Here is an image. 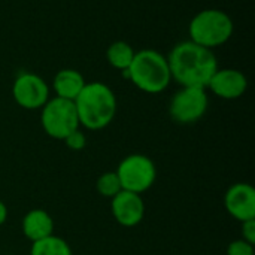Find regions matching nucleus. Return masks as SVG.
Segmentation results:
<instances>
[{
    "label": "nucleus",
    "instance_id": "f257e3e1",
    "mask_svg": "<svg viewBox=\"0 0 255 255\" xmlns=\"http://www.w3.org/2000/svg\"><path fill=\"white\" fill-rule=\"evenodd\" d=\"M170 76L181 87L208 88V84L218 69L212 49L191 40L176 43L167 55Z\"/></svg>",
    "mask_w": 255,
    "mask_h": 255
},
{
    "label": "nucleus",
    "instance_id": "f03ea898",
    "mask_svg": "<svg viewBox=\"0 0 255 255\" xmlns=\"http://www.w3.org/2000/svg\"><path fill=\"white\" fill-rule=\"evenodd\" d=\"M75 108L79 126L88 130H102L108 127L117 114V97L103 82H87L84 90L75 99Z\"/></svg>",
    "mask_w": 255,
    "mask_h": 255
},
{
    "label": "nucleus",
    "instance_id": "7ed1b4c3",
    "mask_svg": "<svg viewBox=\"0 0 255 255\" xmlns=\"http://www.w3.org/2000/svg\"><path fill=\"white\" fill-rule=\"evenodd\" d=\"M123 76H126L136 88L148 94L164 91L172 81L167 57L155 49L134 52L133 61L128 69L123 72Z\"/></svg>",
    "mask_w": 255,
    "mask_h": 255
},
{
    "label": "nucleus",
    "instance_id": "20e7f679",
    "mask_svg": "<svg viewBox=\"0 0 255 255\" xmlns=\"http://www.w3.org/2000/svg\"><path fill=\"white\" fill-rule=\"evenodd\" d=\"M235 30L232 16L220 9H203L193 16L188 25L190 40L208 49L229 42Z\"/></svg>",
    "mask_w": 255,
    "mask_h": 255
},
{
    "label": "nucleus",
    "instance_id": "39448f33",
    "mask_svg": "<svg viewBox=\"0 0 255 255\" xmlns=\"http://www.w3.org/2000/svg\"><path fill=\"white\" fill-rule=\"evenodd\" d=\"M40 124L49 137L64 140L67 134L79 128V118L75 102L60 97L49 99L42 108Z\"/></svg>",
    "mask_w": 255,
    "mask_h": 255
},
{
    "label": "nucleus",
    "instance_id": "423d86ee",
    "mask_svg": "<svg viewBox=\"0 0 255 255\" xmlns=\"http://www.w3.org/2000/svg\"><path fill=\"white\" fill-rule=\"evenodd\" d=\"M115 172L123 190L136 194L148 191L157 178V167L154 161L143 154H131L123 158Z\"/></svg>",
    "mask_w": 255,
    "mask_h": 255
},
{
    "label": "nucleus",
    "instance_id": "0eeeda50",
    "mask_svg": "<svg viewBox=\"0 0 255 255\" xmlns=\"http://www.w3.org/2000/svg\"><path fill=\"white\" fill-rule=\"evenodd\" d=\"M209 99L206 88L182 87L170 100L169 114L179 124H193L199 121L208 111Z\"/></svg>",
    "mask_w": 255,
    "mask_h": 255
},
{
    "label": "nucleus",
    "instance_id": "6e6552de",
    "mask_svg": "<svg viewBox=\"0 0 255 255\" xmlns=\"http://www.w3.org/2000/svg\"><path fill=\"white\" fill-rule=\"evenodd\" d=\"M12 97L22 109H42L43 105L49 100V87L39 75L24 72L13 81Z\"/></svg>",
    "mask_w": 255,
    "mask_h": 255
},
{
    "label": "nucleus",
    "instance_id": "1a4fd4ad",
    "mask_svg": "<svg viewBox=\"0 0 255 255\" xmlns=\"http://www.w3.org/2000/svg\"><path fill=\"white\" fill-rule=\"evenodd\" d=\"M111 211L120 226L134 227L145 217V202L140 194L123 190L111 199Z\"/></svg>",
    "mask_w": 255,
    "mask_h": 255
},
{
    "label": "nucleus",
    "instance_id": "9d476101",
    "mask_svg": "<svg viewBox=\"0 0 255 255\" xmlns=\"http://www.w3.org/2000/svg\"><path fill=\"white\" fill-rule=\"evenodd\" d=\"M226 211L239 223L255 218V190L251 184L238 182L232 185L224 197Z\"/></svg>",
    "mask_w": 255,
    "mask_h": 255
},
{
    "label": "nucleus",
    "instance_id": "9b49d317",
    "mask_svg": "<svg viewBox=\"0 0 255 255\" xmlns=\"http://www.w3.org/2000/svg\"><path fill=\"white\" fill-rule=\"evenodd\" d=\"M247 88L248 79L238 69L218 67L208 84V90H211L215 96L226 100H235L242 97L247 93Z\"/></svg>",
    "mask_w": 255,
    "mask_h": 255
},
{
    "label": "nucleus",
    "instance_id": "f8f14e48",
    "mask_svg": "<svg viewBox=\"0 0 255 255\" xmlns=\"http://www.w3.org/2000/svg\"><path fill=\"white\" fill-rule=\"evenodd\" d=\"M22 235L33 244L54 235V220L43 209H31L22 218Z\"/></svg>",
    "mask_w": 255,
    "mask_h": 255
},
{
    "label": "nucleus",
    "instance_id": "ddd939ff",
    "mask_svg": "<svg viewBox=\"0 0 255 255\" xmlns=\"http://www.w3.org/2000/svg\"><path fill=\"white\" fill-rule=\"evenodd\" d=\"M85 84L87 82L82 73H79L75 69H63L57 72V75L54 76L52 90L55 93V97L75 102V99L84 90Z\"/></svg>",
    "mask_w": 255,
    "mask_h": 255
},
{
    "label": "nucleus",
    "instance_id": "4468645a",
    "mask_svg": "<svg viewBox=\"0 0 255 255\" xmlns=\"http://www.w3.org/2000/svg\"><path fill=\"white\" fill-rule=\"evenodd\" d=\"M134 52L136 51L133 49V46L130 43H127L124 40H117L109 45V48L106 51V60L112 67L124 72L131 64Z\"/></svg>",
    "mask_w": 255,
    "mask_h": 255
},
{
    "label": "nucleus",
    "instance_id": "2eb2a0df",
    "mask_svg": "<svg viewBox=\"0 0 255 255\" xmlns=\"http://www.w3.org/2000/svg\"><path fill=\"white\" fill-rule=\"evenodd\" d=\"M30 255H73L72 254V248L69 247V244L55 236L51 235L45 239L36 241L31 244L30 248Z\"/></svg>",
    "mask_w": 255,
    "mask_h": 255
},
{
    "label": "nucleus",
    "instance_id": "dca6fc26",
    "mask_svg": "<svg viewBox=\"0 0 255 255\" xmlns=\"http://www.w3.org/2000/svg\"><path fill=\"white\" fill-rule=\"evenodd\" d=\"M96 190L100 196H103L106 199H112L120 191H123V187H121L117 172H105L103 175H100L96 182Z\"/></svg>",
    "mask_w": 255,
    "mask_h": 255
},
{
    "label": "nucleus",
    "instance_id": "f3484780",
    "mask_svg": "<svg viewBox=\"0 0 255 255\" xmlns=\"http://www.w3.org/2000/svg\"><path fill=\"white\" fill-rule=\"evenodd\" d=\"M64 143L70 151H82L87 146V136L84 131L76 128L64 137Z\"/></svg>",
    "mask_w": 255,
    "mask_h": 255
},
{
    "label": "nucleus",
    "instance_id": "a211bd4d",
    "mask_svg": "<svg viewBox=\"0 0 255 255\" xmlns=\"http://www.w3.org/2000/svg\"><path fill=\"white\" fill-rule=\"evenodd\" d=\"M227 255H255L254 245L245 242L244 239H238L233 241L229 247H227Z\"/></svg>",
    "mask_w": 255,
    "mask_h": 255
},
{
    "label": "nucleus",
    "instance_id": "6ab92c4d",
    "mask_svg": "<svg viewBox=\"0 0 255 255\" xmlns=\"http://www.w3.org/2000/svg\"><path fill=\"white\" fill-rule=\"evenodd\" d=\"M242 224V239L251 245H255V218L241 223Z\"/></svg>",
    "mask_w": 255,
    "mask_h": 255
},
{
    "label": "nucleus",
    "instance_id": "aec40b11",
    "mask_svg": "<svg viewBox=\"0 0 255 255\" xmlns=\"http://www.w3.org/2000/svg\"><path fill=\"white\" fill-rule=\"evenodd\" d=\"M7 220V208L3 200H0V227L6 223Z\"/></svg>",
    "mask_w": 255,
    "mask_h": 255
}]
</instances>
